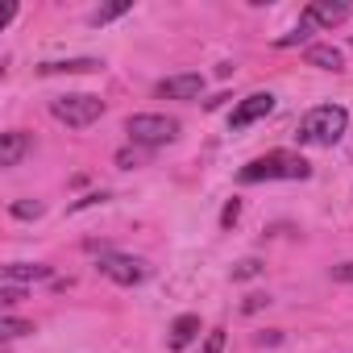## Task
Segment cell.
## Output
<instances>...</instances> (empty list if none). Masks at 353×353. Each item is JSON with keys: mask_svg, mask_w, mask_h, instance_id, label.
Wrapping results in <instances>:
<instances>
[{"mask_svg": "<svg viewBox=\"0 0 353 353\" xmlns=\"http://www.w3.org/2000/svg\"><path fill=\"white\" fill-rule=\"evenodd\" d=\"M96 204H108V196L104 192H92V196H83V200H75L67 212H83V208H96Z\"/></svg>", "mask_w": 353, "mask_h": 353, "instance_id": "cell-18", "label": "cell"}, {"mask_svg": "<svg viewBox=\"0 0 353 353\" xmlns=\"http://www.w3.org/2000/svg\"><path fill=\"white\" fill-rule=\"evenodd\" d=\"M307 34H312V26H307V21H299V26H295L287 38H279V46H295V42H303Z\"/></svg>", "mask_w": 353, "mask_h": 353, "instance_id": "cell-19", "label": "cell"}, {"mask_svg": "<svg viewBox=\"0 0 353 353\" xmlns=\"http://www.w3.org/2000/svg\"><path fill=\"white\" fill-rule=\"evenodd\" d=\"M270 108H274V96H270V92H254V96H245V100L233 108L229 129H245V125H254V121L270 117Z\"/></svg>", "mask_w": 353, "mask_h": 353, "instance_id": "cell-6", "label": "cell"}, {"mask_svg": "<svg viewBox=\"0 0 353 353\" xmlns=\"http://www.w3.org/2000/svg\"><path fill=\"white\" fill-rule=\"evenodd\" d=\"M100 67H104L100 59H59V63H42L38 71L42 75H92Z\"/></svg>", "mask_w": 353, "mask_h": 353, "instance_id": "cell-10", "label": "cell"}, {"mask_svg": "<svg viewBox=\"0 0 353 353\" xmlns=\"http://www.w3.org/2000/svg\"><path fill=\"white\" fill-rule=\"evenodd\" d=\"M345 125H349V112L341 104H320L299 121V141L303 145H336L345 137Z\"/></svg>", "mask_w": 353, "mask_h": 353, "instance_id": "cell-2", "label": "cell"}, {"mask_svg": "<svg viewBox=\"0 0 353 353\" xmlns=\"http://www.w3.org/2000/svg\"><path fill=\"white\" fill-rule=\"evenodd\" d=\"M196 336H200V316H179V320L170 324V349H174V353L188 349Z\"/></svg>", "mask_w": 353, "mask_h": 353, "instance_id": "cell-11", "label": "cell"}, {"mask_svg": "<svg viewBox=\"0 0 353 353\" xmlns=\"http://www.w3.org/2000/svg\"><path fill=\"white\" fill-rule=\"evenodd\" d=\"M42 212H46V208H42L38 200H17V204H13V216H17V221H38Z\"/></svg>", "mask_w": 353, "mask_h": 353, "instance_id": "cell-15", "label": "cell"}, {"mask_svg": "<svg viewBox=\"0 0 353 353\" xmlns=\"http://www.w3.org/2000/svg\"><path fill=\"white\" fill-rule=\"evenodd\" d=\"M125 133L133 137V145H166L179 137V121L162 112H137L125 121Z\"/></svg>", "mask_w": 353, "mask_h": 353, "instance_id": "cell-4", "label": "cell"}, {"mask_svg": "<svg viewBox=\"0 0 353 353\" xmlns=\"http://www.w3.org/2000/svg\"><path fill=\"white\" fill-rule=\"evenodd\" d=\"M38 279H50V266H30V262H13L5 266V283H38Z\"/></svg>", "mask_w": 353, "mask_h": 353, "instance_id": "cell-13", "label": "cell"}, {"mask_svg": "<svg viewBox=\"0 0 353 353\" xmlns=\"http://www.w3.org/2000/svg\"><path fill=\"white\" fill-rule=\"evenodd\" d=\"M13 17H17V5H5V9H0V30H5Z\"/></svg>", "mask_w": 353, "mask_h": 353, "instance_id": "cell-26", "label": "cell"}, {"mask_svg": "<svg viewBox=\"0 0 353 353\" xmlns=\"http://www.w3.org/2000/svg\"><path fill=\"white\" fill-rule=\"evenodd\" d=\"M349 17V5H332V0H312V5L303 9V17L299 21H307L312 30L320 26V30H332V26H341Z\"/></svg>", "mask_w": 353, "mask_h": 353, "instance_id": "cell-7", "label": "cell"}, {"mask_svg": "<svg viewBox=\"0 0 353 353\" xmlns=\"http://www.w3.org/2000/svg\"><path fill=\"white\" fill-rule=\"evenodd\" d=\"M100 270H104L112 283H121V287H137V283L150 274V266H145L141 258H129V254H108V258H100Z\"/></svg>", "mask_w": 353, "mask_h": 353, "instance_id": "cell-5", "label": "cell"}, {"mask_svg": "<svg viewBox=\"0 0 353 353\" xmlns=\"http://www.w3.org/2000/svg\"><path fill=\"white\" fill-rule=\"evenodd\" d=\"M237 216H241V204H237V200H229V204H225V212H221V225H225V229H233V225H237Z\"/></svg>", "mask_w": 353, "mask_h": 353, "instance_id": "cell-21", "label": "cell"}, {"mask_svg": "<svg viewBox=\"0 0 353 353\" xmlns=\"http://www.w3.org/2000/svg\"><path fill=\"white\" fill-rule=\"evenodd\" d=\"M137 162H141V154H137V150H121V154H117V166H125V170H129V166H137Z\"/></svg>", "mask_w": 353, "mask_h": 353, "instance_id": "cell-24", "label": "cell"}, {"mask_svg": "<svg viewBox=\"0 0 353 353\" xmlns=\"http://www.w3.org/2000/svg\"><path fill=\"white\" fill-rule=\"evenodd\" d=\"M266 303H270L266 295H250V299H245V312H258V307H266Z\"/></svg>", "mask_w": 353, "mask_h": 353, "instance_id": "cell-25", "label": "cell"}, {"mask_svg": "<svg viewBox=\"0 0 353 353\" xmlns=\"http://www.w3.org/2000/svg\"><path fill=\"white\" fill-rule=\"evenodd\" d=\"M258 274H262V262H258V258H245V262L233 266V279H237V283H241V279H258Z\"/></svg>", "mask_w": 353, "mask_h": 353, "instance_id": "cell-17", "label": "cell"}, {"mask_svg": "<svg viewBox=\"0 0 353 353\" xmlns=\"http://www.w3.org/2000/svg\"><path fill=\"white\" fill-rule=\"evenodd\" d=\"M50 112H54V121H63L71 129H88V125H96L104 117V100L88 96V92H71V96H54Z\"/></svg>", "mask_w": 353, "mask_h": 353, "instance_id": "cell-3", "label": "cell"}, {"mask_svg": "<svg viewBox=\"0 0 353 353\" xmlns=\"http://www.w3.org/2000/svg\"><path fill=\"white\" fill-rule=\"evenodd\" d=\"M0 332H5V336L13 341V336H26V332H34V324H30V320H13V316H5V320H0Z\"/></svg>", "mask_w": 353, "mask_h": 353, "instance_id": "cell-16", "label": "cell"}, {"mask_svg": "<svg viewBox=\"0 0 353 353\" xmlns=\"http://www.w3.org/2000/svg\"><path fill=\"white\" fill-rule=\"evenodd\" d=\"M30 133H21V129H13V133H5L0 137V166H17L26 154H30Z\"/></svg>", "mask_w": 353, "mask_h": 353, "instance_id": "cell-9", "label": "cell"}, {"mask_svg": "<svg viewBox=\"0 0 353 353\" xmlns=\"http://www.w3.org/2000/svg\"><path fill=\"white\" fill-rule=\"evenodd\" d=\"M204 353H225V328H212V332H208V345H204Z\"/></svg>", "mask_w": 353, "mask_h": 353, "instance_id": "cell-22", "label": "cell"}, {"mask_svg": "<svg viewBox=\"0 0 353 353\" xmlns=\"http://www.w3.org/2000/svg\"><path fill=\"white\" fill-rule=\"evenodd\" d=\"M0 299H5V303L13 307V303H21V299H26V291H21L17 283H5V287H0Z\"/></svg>", "mask_w": 353, "mask_h": 353, "instance_id": "cell-20", "label": "cell"}, {"mask_svg": "<svg viewBox=\"0 0 353 353\" xmlns=\"http://www.w3.org/2000/svg\"><path fill=\"white\" fill-rule=\"evenodd\" d=\"M307 63L320 67V71H341L345 67V54L336 46H307Z\"/></svg>", "mask_w": 353, "mask_h": 353, "instance_id": "cell-12", "label": "cell"}, {"mask_svg": "<svg viewBox=\"0 0 353 353\" xmlns=\"http://www.w3.org/2000/svg\"><path fill=\"white\" fill-rule=\"evenodd\" d=\"M200 92H204V75H170L158 83L162 100H200Z\"/></svg>", "mask_w": 353, "mask_h": 353, "instance_id": "cell-8", "label": "cell"}, {"mask_svg": "<svg viewBox=\"0 0 353 353\" xmlns=\"http://www.w3.org/2000/svg\"><path fill=\"white\" fill-rule=\"evenodd\" d=\"M332 283H353V262H341V266H332Z\"/></svg>", "mask_w": 353, "mask_h": 353, "instance_id": "cell-23", "label": "cell"}, {"mask_svg": "<svg viewBox=\"0 0 353 353\" xmlns=\"http://www.w3.org/2000/svg\"><path fill=\"white\" fill-rule=\"evenodd\" d=\"M129 9H133L129 0H117V5H100V9H96L88 21H92V26H108V21H117V17H125Z\"/></svg>", "mask_w": 353, "mask_h": 353, "instance_id": "cell-14", "label": "cell"}, {"mask_svg": "<svg viewBox=\"0 0 353 353\" xmlns=\"http://www.w3.org/2000/svg\"><path fill=\"white\" fill-rule=\"evenodd\" d=\"M262 179H291V183L295 179H312V166L299 154L274 150V154H262V158L241 166V183H262Z\"/></svg>", "mask_w": 353, "mask_h": 353, "instance_id": "cell-1", "label": "cell"}]
</instances>
